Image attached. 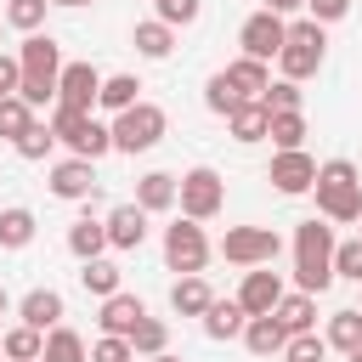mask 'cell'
I'll use <instances>...</instances> for the list:
<instances>
[{"label": "cell", "mask_w": 362, "mask_h": 362, "mask_svg": "<svg viewBox=\"0 0 362 362\" xmlns=\"http://www.w3.org/2000/svg\"><path fill=\"white\" fill-rule=\"evenodd\" d=\"M311 192H317V215H322V221H334V226L362 221V170H356L351 158H328V164H317Z\"/></svg>", "instance_id": "cell-1"}, {"label": "cell", "mask_w": 362, "mask_h": 362, "mask_svg": "<svg viewBox=\"0 0 362 362\" xmlns=\"http://www.w3.org/2000/svg\"><path fill=\"white\" fill-rule=\"evenodd\" d=\"M17 68H23L17 96H23L28 107L57 102V79H62V45H57L51 34H23V45H17Z\"/></svg>", "instance_id": "cell-2"}, {"label": "cell", "mask_w": 362, "mask_h": 362, "mask_svg": "<svg viewBox=\"0 0 362 362\" xmlns=\"http://www.w3.org/2000/svg\"><path fill=\"white\" fill-rule=\"evenodd\" d=\"M294 283L311 300L334 283V226H322L317 215L294 226Z\"/></svg>", "instance_id": "cell-3"}, {"label": "cell", "mask_w": 362, "mask_h": 362, "mask_svg": "<svg viewBox=\"0 0 362 362\" xmlns=\"http://www.w3.org/2000/svg\"><path fill=\"white\" fill-rule=\"evenodd\" d=\"M322 57H328V34H322V23H311V17H300V23H288V34H283V51H277V68H283V79H311L317 68H322Z\"/></svg>", "instance_id": "cell-4"}, {"label": "cell", "mask_w": 362, "mask_h": 362, "mask_svg": "<svg viewBox=\"0 0 362 362\" xmlns=\"http://www.w3.org/2000/svg\"><path fill=\"white\" fill-rule=\"evenodd\" d=\"M164 130H170V119H164V107L158 102H136V107H124V113H113V124H107V136H113V153H147V147H158L164 141Z\"/></svg>", "instance_id": "cell-5"}, {"label": "cell", "mask_w": 362, "mask_h": 362, "mask_svg": "<svg viewBox=\"0 0 362 362\" xmlns=\"http://www.w3.org/2000/svg\"><path fill=\"white\" fill-rule=\"evenodd\" d=\"M45 124H51V136H57V141H62L74 158H90V164H96V158H107V153H113V136H107V124H102V119H90V113L51 107V119H45Z\"/></svg>", "instance_id": "cell-6"}, {"label": "cell", "mask_w": 362, "mask_h": 362, "mask_svg": "<svg viewBox=\"0 0 362 362\" xmlns=\"http://www.w3.org/2000/svg\"><path fill=\"white\" fill-rule=\"evenodd\" d=\"M221 204H226V181H221V170H209V164H192L187 175H175V209L187 215V221H215L221 215Z\"/></svg>", "instance_id": "cell-7"}, {"label": "cell", "mask_w": 362, "mask_h": 362, "mask_svg": "<svg viewBox=\"0 0 362 362\" xmlns=\"http://www.w3.org/2000/svg\"><path fill=\"white\" fill-rule=\"evenodd\" d=\"M164 266L181 272V277H198V272L209 266V238H204L198 221L181 215L175 226H164Z\"/></svg>", "instance_id": "cell-8"}, {"label": "cell", "mask_w": 362, "mask_h": 362, "mask_svg": "<svg viewBox=\"0 0 362 362\" xmlns=\"http://www.w3.org/2000/svg\"><path fill=\"white\" fill-rule=\"evenodd\" d=\"M221 255L232 260V266H272L277 255H283V238L272 232V226H232L226 238H221Z\"/></svg>", "instance_id": "cell-9"}, {"label": "cell", "mask_w": 362, "mask_h": 362, "mask_svg": "<svg viewBox=\"0 0 362 362\" xmlns=\"http://www.w3.org/2000/svg\"><path fill=\"white\" fill-rule=\"evenodd\" d=\"M283 34H288V23H283V17H272V11H255V17H243V28H238V45H243V57H255V62H272V57L283 51Z\"/></svg>", "instance_id": "cell-10"}, {"label": "cell", "mask_w": 362, "mask_h": 362, "mask_svg": "<svg viewBox=\"0 0 362 362\" xmlns=\"http://www.w3.org/2000/svg\"><path fill=\"white\" fill-rule=\"evenodd\" d=\"M232 300L243 305V317H272V305L283 300V277H277L272 266H249Z\"/></svg>", "instance_id": "cell-11"}, {"label": "cell", "mask_w": 362, "mask_h": 362, "mask_svg": "<svg viewBox=\"0 0 362 362\" xmlns=\"http://www.w3.org/2000/svg\"><path fill=\"white\" fill-rule=\"evenodd\" d=\"M96 90H102V74H96L90 62H62V79H57V107L90 113V107H96Z\"/></svg>", "instance_id": "cell-12"}, {"label": "cell", "mask_w": 362, "mask_h": 362, "mask_svg": "<svg viewBox=\"0 0 362 362\" xmlns=\"http://www.w3.org/2000/svg\"><path fill=\"white\" fill-rule=\"evenodd\" d=\"M266 181H272L283 198H300V192H311V181H317V158H311L305 147L277 153V158H272V170H266Z\"/></svg>", "instance_id": "cell-13"}, {"label": "cell", "mask_w": 362, "mask_h": 362, "mask_svg": "<svg viewBox=\"0 0 362 362\" xmlns=\"http://www.w3.org/2000/svg\"><path fill=\"white\" fill-rule=\"evenodd\" d=\"M51 192H57L62 204L96 198V164H90V158H57V164H51Z\"/></svg>", "instance_id": "cell-14"}, {"label": "cell", "mask_w": 362, "mask_h": 362, "mask_svg": "<svg viewBox=\"0 0 362 362\" xmlns=\"http://www.w3.org/2000/svg\"><path fill=\"white\" fill-rule=\"evenodd\" d=\"M102 226H107V249H141L147 243V209L141 204H113Z\"/></svg>", "instance_id": "cell-15"}, {"label": "cell", "mask_w": 362, "mask_h": 362, "mask_svg": "<svg viewBox=\"0 0 362 362\" xmlns=\"http://www.w3.org/2000/svg\"><path fill=\"white\" fill-rule=\"evenodd\" d=\"M141 317H147V305H141L136 294H124V288H119V294H107V300H102V311H96L102 334H113V339H130Z\"/></svg>", "instance_id": "cell-16"}, {"label": "cell", "mask_w": 362, "mask_h": 362, "mask_svg": "<svg viewBox=\"0 0 362 362\" xmlns=\"http://www.w3.org/2000/svg\"><path fill=\"white\" fill-rule=\"evenodd\" d=\"M62 311H68V305H62L57 288H28V294L17 300V317H23L28 328H40V334H51V328L62 322Z\"/></svg>", "instance_id": "cell-17"}, {"label": "cell", "mask_w": 362, "mask_h": 362, "mask_svg": "<svg viewBox=\"0 0 362 362\" xmlns=\"http://www.w3.org/2000/svg\"><path fill=\"white\" fill-rule=\"evenodd\" d=\"M221 74H226V85H232L243 102H260V90L272 85V68H266V62H255V57H238V62H226Z\"/></svg>", "instance_id": "cell-18"}, {"label": "cell", "mask_w": 362, "mask_h": 362, "mask_svg": "<svg viewBox=\"0 0 362 362\" xmlns=\"http://www.w3.org/2000/svg\"><path fill=\"white\" fill-rule=\"evenodd\" d=\"M130 204H141L147 215L175 209V175H170V170H147V175L136 181V198H130Z\"/></svg>", "instance_id": "cell-19"}, {"label": "cell", "mask_w": 362, "mask_h": 362, "mask_svg": "<svg viewBox=\"0 0 362 362\" xmlns=\"http://www.w3.org/2000/svg\"><path fill=\"white\" fill-rule=\"evenodd\" d=\"M215 305V288L204 283V272L198 277H175V288H170V311L175 317H204Z\"/></svg>", "instance_id": "cell-20"}, {"label": "cell", "mask_w": 362, "mask_h": 362, "mask_svg": "<svg viewBox=\"0 0 362 362\" xmlns=\"http://www.w3.org/2000/svg\"><path fill=\"white\" fill-rule=\"evenodd\" d=\"M272 317H277L283 334H311V328H317V300L294 288V294H283V300L272 305Z\"/></svg>", "instance_id": "cell-21"}, {"label": "cell", "mask_w": 362, "mask_h": 362, "mask_svg": "<svg viewBox=\"0 0 362 362\" xmlns=\"http://www.w3.org/2000/svg\"><path fill=\"white\" fill-rule=\"evenodd\" d=\"M238 339H243L255 356H283V345H288V334L277 328V317H249Z\"/></svg>", "instance_id": "cell-22"}, {"label": "cell", "mask_w": 362, "mask_h": 362, "mask_svg": "<svg viewBox=\"0 0 362 362\" xmlns=\"http://www.w3.org/2000/svg\"><path fill=\"white\" fill-rule=\"evenodd\" d=\"M322 339H328V351H339V356L362 351V311H356V305H351V311H334L328 328H322Z\"/></svg>", "instance_id": "cell-23"}, {"label": "cell", "mask_w": 362, "mask_h": 362, "mask_svg": "<svg viewBox=\"0 0 362 362\" xmlns=\"http://www.w3.org/2000/svg\"><path fill=\"white\" fill-rule=\"evenodd\" d=\"M130 45L147 57V62H164L170 51H175V28H164L158 17H147V23H136V34H130Z\"/></svg>", "instance_id": "cell-24"}, {"label": "cell", "mask_w": 362, "mask_h": 362, "mask_svg": "<svg viewBox=\"0 0 362 362\" xmlns=\"http://www.w3.org/2000/svg\"><path fill=\"white\" fill-rule=\"evenodd\" d=\"M68 249L79 255V266H85V260H102V255H107V226L90 221V215L74 221V226H68Z\"/></svg>", "instance_id": "cell-25"}, {"label": "cell", "mask_w": 362, "mask_h": 362, "mask_svg": "<svg viewBox=\"0 0 362 362\" xmlns=\"http://www.w3.org/2000/svg\"><path fill=\"white\" fill-rule=\"evenodd\" d=\"M40 362H90V345L68 328V322H57L51 334H45V351H40Z\"/></svg>", "instance_id": "cell-26"}, {"label": "cell", "mask_w": 362, "mask_h": 362, "mask_svg": "<svg viewBox=\"0 0 362 362\" xmlns=\"http://www.w3.org/2000/svg\"><path fill=\"white\" fill-rule=\"evenodd\" d=\"M136 90H141V79H136V74H107V79H102V90H96V107L124 113V107H136V102H141Z\"/></svg>", "instance_id": "cell-27"}, {"label": "cell", "mask_w": 362, "mask_h": 362, "mask_svg": "<svg viewBox=\"0 0 362 362\" xmlns=\"http://www.w3.org/2000/svg\"><path fill=\"white\" fill-rule=\"evenodd\" d=\"M266 124H272V113H266L260 102H238V107L226 113V130H232L238 141H266Z\"/></svg>", "instance_id": "cell-28"}, {"label": "cell", "mask_w": 362, "mask_h": 362, "mask_svg": "<svg viewBox=\"0 0 362 362\" xmlns=\"http://www.w3.org/2000/svg\"><path fill=\"white\" fill-rule=\"evenodd\" d=\"M243 322H249V317H243L238 300H215V305L204 311V334H209V339H238Z\"/></svg>", "instance_id": "cell-29"}, {"label": "cell", "mask_w": 362, "mask_h": 362, "mask_svg": "<svg viewBox=\"0 0 362 362\" xmlns=\"http://www.w3.org/2000/svg\"><path fill=\"white\" fill-rule=\"evenodd\" d=\"M0 351H6V362H40L45 334H40V328H28V322H17V328H6V334H0Z\"/></svg>", "instance_id": "cell-30"}, {"label": "cell", "mask_w": 362, "mask_h": 362, "mask_svg": "<svg viewBox=\"0 0 362 362\" xmlns=\"http://www.w3.org/2000/svg\"><path fill=\"white\" fill-rule=\"evenodd\" d=\"M34 209H23V204H11V209H0V249H28L34 243Z\"/></svg>", "instance_id": "cell-31"}, {"label": "cell", "mask_w": 362, "mask_h": 362, "mask_svg": "<svg viewBox=\"0 0 362 362\" xmlns=\"http://www.w3.org/2000/svg\"><path fill=\"white\" fill-rule=\"evenodd\" d=\"M266 141H272L277 153H294V147H305V113H272V124H266Z\"/></svg>", "instance_id": "cell-32"}, {"label": "cell", "mask_w": 362, "mask_h": 362, "mask_svg": "<svg viewBox=\"0 0 362 362\" xmlns=\"http://www.w3.org/2000/svg\"><path fill=\"white\" fill-rule=\"evenodd\" d=\"M119 277H124V272H119L113 260H85V266H79V288H85V294H96V300L119 294Z\"/></svg>", "instance_id": "cell-33"}, {"label": "cell", "mask_w": 362, "mask_h": 362, "mask_svg": "<svg viewBox=\"0 0 362 362\" xmlns=\"http://www.w3.org/2000/svg\"><path fill=\"white\" fill-rule=\"evenodd\" d=\"M130 351H136V356H158V351H170V322H164V317H141L136 334H130Z\"/></svg>", "instance_id": "cell-34"}, {"label": "cell", "mask_w": 362, "mask_h": 362, "mask_svg": "<svg viewBox=\"0 0 362 362\" xmlns=\"http://www.w3.org/2000/svg\"><path fill=\"white\" fill-rule=\"evenodd\" d=\"M300 102H305V90H300L294 79H272V85L260 90V107H266V113H300Z\"/></svg>", "instance_id": "cell-35"}, {"label": "cell", "mask_w": 362, "mask_h": 362, "mask_svg": "<svg viewBox=\"0 0 362 362\" xmlns=\"http://www.w3.org/2000/svg\"><path fill=\"white\" fill-rule=\"evenodd\" d=\"M11 147H17V158H28V164H40V158H45L51 147H57V136H51V124H40V119H34V124H28V130H23V136H17Z\"/></svg>", "instance_id": "cell-36"}, {"label": "cell", "mask_w": 362, "mask_h": 362, "mask_svg": "<svg viewBox=\"0 0 362 362\" xmlns=\"http://www.w3.org/2000/svg\"><path fill=\"white\" fill-rule=\"evenodd\" d=\"M6 23L17 34H40L45 28V0H6Z\"/></svg>", "instance_id": "cell-37"}, {"label": "cell", "mask_w": 362, "mask_h": 362, "mask_svg": "<svg viewBox=\"0 0 362 362\" xmlns=\"http://www.w3.org/2000/svg\"><path fill=\"white\" fill-rule=\"evenodd\" d=\"M28 124H34V107H28L23 96H0V136H6V141H17Z\"/></svg>", "instance_id": "cell-38"}, {"label": "cell", "mask_w": 362, "mask_h": 362, "mask_svg": "<svg viewBox=\"0 0 362 362\" xmlns=\"http://www.w3.org/2000/svg\"><path fill=\"white\" fill-rule=\"evenodd\" d=\"M328 356V339L311 328V334H288V345H283V362H322Z\"/></svg>", "instance_id": "cell-39"}, {"label": "cell", "mask_w": 362, "mask_h": 362, "mask_svg": "<svg viewBox=\"0 0 362 362\" xmlns=\"http://www.w3.org/2000/svg\"><path fill=\"white\" fill-rule=\"evenodd\" d=\"M238 102H243V96H238V90H232V85H226V74H209V85H204V107H209V113H221V119H226V113H232V107H238Z\"/></svg>", "instance_id": "cell-40"}, {"label": "cell", "mask_w": 362, "mask_h": 362, "mask_svg": "<svg viewBox=\"0 0 362 362\" xmlns=\"http://www.w3.org/2000/svg\"><path fill=\"white\" fill-rule=\"evenodd\" d=\"M334 277L362 283V243H356V238H351V243H334Z\"/></svg>", "instance_id": "cell-41"}, {"label": "cell", "mask_w": 362, "mask_h": 362, "mask_svg": "<svg viewBox=\"0 0 362 362\" xmlns=\"http://www.w3.org/2000/svg\"><path fill=\"white\" fill-rule=\"evenodd\" d=\"M90 362H136V351H130V339H113V334H102V339L90 345Z\"/></svg>", "instance_id": "cell-42"}, {"label": "cell", "mask_w": 362, "mask_h": 362, "mask_svg": "<svg viewBox=\"0 0 362 362\" xmlns=\"http://www.w3.org/2000/svg\"><path fill=\"white\" fill-rule=\"evenodd\" d=\"M158 23H164V28H187V23H198V0H170V6H158Z\"/></svg>", "instance_id": "cell-43"}, {"label": "cell", "mask_w": 362, "mask_h": 362, "mask_svg": "<svg viewBox=\"0 0 362 362\" xmlns=\"http://www.w3.org/2000/svg\"><path fill=\"white\" fill-rule=\"evenodd\" d=\"M305 11H311V23L328 28V23H339V17L351 11V0H305Z\"/></svg>", "instance_id": "cell-44"}, {"label": "cell", "mask_w": 362, "mask_h": 362, "mask_svg": "<svg viewBox=\"0 0 362 362\" xmlns=\"http://www.w3.org/2000/svg\"><path fill=\"white\" fill-rule=\"evenodd\" d=\"M17 85H23V68H17V57L0 51V96H17Z\"/></svg>", "instance_id": "cell-45"}, {"label": "cell", "mask_w": 362, "mask_h": 362, "mask_svg": "<svg viewBox=\"0 0 362 362\" xmlns=\"http://www.w3.org/2000/svg\"><path fill=\"white\" fill-rule=\"evenodd\" d=\"M300 6H305V0H260V11H272V17H283V23H288Z\"/></svg>", "instance_id": "cell-46"}, {"label": "cell", "mask_w": 362, "mask_h": 362, "mask_svg": "<svg viewBox=\"0 0 362 362\" xmlns=\"http://www.w3.org/2000/svg\"><path fill=\"white\" fill-rule=\"evenodd\" d=\"M147 362H181V356H170V351H158V356H147Z\"/></svg>", "instance_id": "cell-47"}, {"label": "cell", "mask_w": 362, "mask_h": 362, "mask_svg": "<svg viewBox=\"0 0 362 362\" xmlns=\"http://www.w3.org/2000/svg\"><path fill=\"white\" fill-rule=\"evenodd\" d=\"M45 6H90V0H45Z\"/></svg>", "instance_id": "cell-48"}, {"label": "cell", "mask_w": 362, "mask_h": 362, "mask_svg": "<svg viewBox=\"0 0 362 362\" xmlns=\"http://www.w3.org/2000/svg\"><path fill=\"white\" fill-rule=\"evenodd\" d=\"M6 305H11V300H6V288H0V317H6Z\"/></svg>", "instance_id": "cell-49"}, {"label": "cell", "mask_w": 362, "mask_h": 362, "mask_svg": "<svg viewBox=\"0 0 362 362\" xmlns=\"http://www.w3.org/2000/svg\"><path fill=\"white\" fill-rule=\"evenodd\" d=\"M345 362H362V351H351V356H345Z\"/></svg>", "instance_id": "cell-50"}, {"label": "cell", "mask_w": 362, "mask_h": 362, "mask_svg": "<svg viewBox=\"0 0 362 362\" xmlns=\"http://www.w3.org/2000/svg\"><path fill=\"white\" fill-rule=\"evenodd\" d=\"M153 6H170V0H153Z\"/></svg>", "instance_id": "cell-51"}, {"label": "cell", "mask_w": 362, "mask_h": 362, "mask_svg": "<svg viewBox=\"0 0 362 362\" xmlns=\"http://www.w3.org/2000/svg\"><path fill=\"white\" fill-rule=\"evenodd\" d=\"M0 362H6V351H0Z\"/></svg>", "instance_id": "cell-52"}, {"label": "cell", "mask_w": 362, "mask_h": 362, "mask_svg": "<svg viewBox=\"0 0 362 362\" xmlns=\"http://www.w3.org/2000/svg\"><path fill=\"white\" fill-rule=\"evenodd\" d=\"M356 243H362V232H356Z\"/></svg>", "instance_id": "cell-53"}, {"label": "cell", "mask_w": 362, "mask_h": 362, "mask_svg": "<svg viewBox=\"0 0 362 362\" xmlns=\"http://www.w3.org/2000/svg\"><path fill=\"white\" fill-rule=\"evenodd\" d=\"M356 311H362V305H356Z\"/></svg>", "instance_id": "cell-54"}]
</instances>
